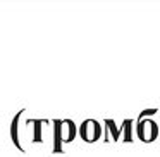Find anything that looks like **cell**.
I'll return each instance as SVG.
<instances>
[{
	"label": "cell",
	"mask_w": 160,
	"mask_h": 157,
	"mask_svg": "<svg viewBox=\"0 0 160 157\" xmlns=\"http://www.w3.org/2000/svg\"><path fill=\"white\" fill-rule=\"evenodd\" d=\"M157 112H158L157 109H148V111H143L141 114H139V119H148L150 116H155Z\"/></svg>",
	"instance_id": "3"
},
{
	"label": "cell",
	"mask_w": 160,
	"mask_h": 157,
	"mask_svg": "<svg viewBox=\"0 0 160 157\" xmlns=\"http://www.w3.org/2000/svg\"><path fill=\"white\" fill-rule=\"evenodd\" d=\"M136 133L138 138L145 143H152L158 138L160 135V126L157 124L153 119H139L136 124Z\"/></svg>",
	"instance_id": "1"
},
{
	"label": "cell",
	"mask_w": 160,
	"mask_h": 157,
	"mask_svg": "<svg viewBox=\"0 0 160 157\" xmlns=\"http://www.w3.org/2000/svg\"><path fill=\"white\" fill-rule=\"evenodd\" d=\"M119 131H124V142H132V121L131 119H126L124 124H121Z\"/></svg>",
	"instance_id": "2"
}]
</instances>
